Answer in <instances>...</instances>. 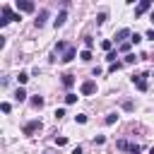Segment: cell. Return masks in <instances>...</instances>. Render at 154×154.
<instances>
[{"label": "cell", "mask_w": 154, "mask_h": 154, "mask_svg": "<svg viewBox=\"0 0 154 154\" xmlns=\"http://www.w3.org/2000/svg\"><path fill=\"white\" fill-rule=\"evenodd\" d=\"M12 19H22V17H19V14H12L10 5H5V7H2V17H0V26H5V24L12 22Z\"/></svg>", "instance_id": "6da1fadb"}, {"label": "cell", "mask_w": 154, "mask_h": 154, "mask_svg": "<svg viewBox=\"0 0 154 154\" xmlns=\"http://www.w3.org/2000/svg\"><path fill=\"white\" fill-rule=\"evenodd\" d=\"M147 77H149V75H132V84H135L140 91H147V87H149Z\"/></svg>", "instance_id": "7a4b0ae2"}, {"label": "cell", "mask_w": 154, "mask_h": 154, "mask_svg": "<svg viewBox=\"0 0 154 154\" xmlns=\"http://www.w3.org/2000/svg\"><path fill=\"white\" fill-rule=\"evenodd\" d=\"M79 91H82L84 96H91V94L96 91V82H94V79H87V82H82V87H79Z\"/></svg>", "instance_id": "3957f363"}, {"label": "cell", "mask_w": 154, "mask_h": 154, "mask_svg": "<svg viewBox=\"0 0 154 154\" xmlns=\"http://www.w3.org/2000/svg\"><path fill=\"white\" fill-rule=\"evenodd\" d=\"M17 10H19V12H34L36 5H34L31 0H17Z\"/></svg>", "instance_id": "277c9868"}, {"label": "cell", "mask_w": 154, "mask_h": 154, "mask_svg": "<svg viewBox=\"0 0 154 154\" xmlns=\"http://www.w3.org/2000/svg\"><path fill=\"white\" fill-rule=\"evenodd\" d=\"M36 130H41V120H29V123L24 125V135H31V132H36Z\"/></svg>", "instance_id": "5b68a950"}, {"label": "cell", "mask_w": 154, "mask_h": 154, "mask_svg": "<svg viewBox=\"0 0 154 154\" xmlns=\"http://www.w3.org/2000/svg\"><path fill=\"white\" fill-rule=\"evenodd\" d=\"M149 7H152V0H142V2H140V5L135 7V17H140V14H144V12L149 10Z\"/></svg>", "instance_id": "8992f818"}, {"label": "cell", "mask_w": 154, "mask_h": 154, "mask_svg": "<svg viewBox=\"0 0 154 154\" xmlns=\"http://www.w3.org/2000/svg\"><path fill=\"white\" fill-rule=\"evenodd\" d=\"M65 19H67V10H60V12H58V17L53 19V26H55V29H58V26H63V24H65Z\"/></svg>", "instance_id": "52a82bcc"}, {"label": "cell", "mask_w": 154, "mask_h": 154, "mask_svg": "<svg viewBox=\"0 0 154 154\" xmlns=\"http://www.w3.org/2000/svg\"><path fill=\"white\" fill-rule=\"evenodd\" d=\"M46 19H48V10H41V12H38V17H36V22H34V24H36V26H38V29H41V26H43V24H46Z\"/></svg>", "instance_id": "ba28073f"}, {"label": "cell", "mask_w": 154, "mask_h": 154, "mask_svg": "<svg viewBox=\"0 0 154 154\" xmlns=\"http://www.w3.org/2000/svg\"><path fill=\"white\" fill-rule=\"evenodd\" d=\"M75 55H77V48H72V46H70V48H67V51L63 53V58H60V60H63V63H70V60H72Z\"/></svg>", "instance_id": "9c48e42d"}, {"label": "cell", "mask_w": 154, "mask_h": 154, "mask_svg": "<svg viewBox=\"0 0 154 154\" xmlns=\"http://www.w3.org/2000/svg\"><path fill=\"white\" fill-rule=\"evenodd\" d=\"M130 36H132V31H130V29H120V31L116 34V41H120V43H123V38H130Z\"/></svg>", "instance_id": "30bf717a"}, {"label": "cell", "mask_w": 154, "mask_h": 154, "mask_svg": "<svg viewBox=\"0 0 154 154\" xmlns=\"http://www.w3.org/2000/svg\"><path fill=\"white\" fill-rule=\"evenodd\" d=\"M72 84H75V75H63V87L70 89Z\"/></svg>", "instance_id": "8fae6325"}, {"label": "cell", "mask_w": 154, "mask_h": 154, "mask_svg": "<svg viewBox=\"0 0 154 154\" xmlns=\"http://www.w3.org/2000/svg\"><path fill=\"white\" fill-rule=\"evenodd\" d=\"M101 48L111 53V48H113V41H111V38H103V41H101Z\"/></svg>", "instance_id": "7c38bea8"}, {"label": "cell", "mask_w": 154, "mask_h": 154, "mask_svg": "<svg viewBox=\"0 0 154 154\" xmlns=\"http://www.w3.org/2000/svg\"><path fill=\"white\" fill-rule=\"evenodd\" d=\"M17 82H19V84H26V82H29V72H19V75H17Z\"/></svg>", "instance_id": "4fadbf2b"}, {"label": "cell", "mask_w": 154, "mask_h": 154, "mask_svg": "<svg viewBox=\"0 0 154 154\" xmlns=\"http://www.w3.org/2000/svg\"><path fill=\"white\" fill-rule=\"evenodd\" d=\"M14 99H17V101H24V99H26V91H24V89L19 87V89L14 91Z\"/></svg>", "instance_id": "5bb4252c"}, {"label": "cell", "mask_w": 154, "mask_h": 154, "mask_svg": "<svg viewBox=\"0 0 154 154\" xmlns=\"http://www.w3.org/2000/svg\"><path fill=\"white\" fill-rule=\"evenodd\" d=\"M31 106H34V108H41V106H43V96H34V99H31Z\"/></svg>", "instance_id": "9a60e30c"}, {"label": "cell", "mask_w": 154, "mask_h": 154, "mask_svg": "<svg viewBox=\"0 0 154 154\" xmlns=\"http://www.w3.org/2000/svg\"><path fill=\"white\" fill-rule=\"evenodd\" d=\"M116 120H118V113H108V116H106V120H103V123H106V125H113V123H116Z\"/></svg>", "instance_id": "2e32d148"}, {"label": "cell", "mask_w": 154, "mask_h": 154, "mask_svg": "<svg viewBox=\"0 0 154 154\" xmlns=\"http://www.w3.org/2000/svg\"><path fill=\"white\" fill-rule=\"evenodd\" d=\"M67 48H70V46H67L65 41H58V46H55V53H58V51H63V53H65Z\"/></svg>", "instance_id": "e0dca14e"}, {"label": "cell", "mask_w": 154, "mask_h": 154, "mask_svg": "<svg viewBox=\"0 0 154 154\" xmlns=\"http://www.w3.org/2000/svg\"><path fill=\"white\" fill-rule=\"evenodd\" d=\"M118 149H132V144H128L125 140H118V144H116Z\"/></svg>", "instance_id": "ac0fdd59"}, {"label": "cell", "mask_w": 154, "mask_h": 154, "mask_svg": "<svg viewBox=\"0 0 154 154\" xmlns=\"http://www.w3.org/2000/svg\"><path fill=\"white\" fill-rule=\"evenodd\" d=\"M106 17H108L106 12H99V17H96V24H103V22H106Z\"/></svg>", "instance_id": "d6986e66"}, {"label": "cell", "mask_w": 154, "mask_h": 154, "mask_svg": "<svg viewBox=\"0 0 154 154\" xmlns=\"http://www.w3.org/2000/svg\"><path fill=\"white\" fill-rule=\"evenodd\" d=\"M84 46H87V51H89V48L94 46V38H91V36H84Z\"/></svg>", "instance_id": "ffe728a7"}, {"label": "cell", "mask_w": 154, "mask_h": 154, "mask_svg": "<svg viewBox=\"0 0 154 154\" xmlns=\"http://www.w3.org/2000/svg\"><path fill=\"white\" fill-rule=\"evenodd\" d=\"M79 58H82V60H91V51H82Z\"/></svg>", "instance_id": "44dd1931"}, {"label": "cell", "mask_w": 154, "mask_h": 154, "mask_svg": "<svg viewBox=\"0 0 154 154\" xmlns=\"http://www.w3.org/2000/svg\"><path fill=\"white\" fill-rule=\"evenodd\" d=\"M65 101H67V103H75V101H77V94H65Z\"/></svg>", "instance_id": "7402d4cb"}, {"label": "cell", "mask_w": 154, "mask_h": 154, "mask_svg": "<svg viewBox=\"0 0 154 154\" xmlns=\"http://www.w3.org/2000/svg\"><path fill=\"white\" fill-rule=\"evenodd\" d=\"M55 144H58V147H65V144H67V137H55Z\"/></svg>", "instance_id": "603a6c76"}, {"label": "cell", "mask_w": 154, "mask_h": 154, "mask_svg": "<svg viewBox=\"0 0 154 154\" xmlns=\"http://www.w3.org/2000/svg\"><path fill=\"white\" fill-rule=\"evenodd\" d=\"M140 41H142L140 34H132V36H130V43H140Z\"/></svg>", "instance_id": "cb8c5ba5"}, {"label": "cell", "mask_w": 154, "mask_h": 154, "mask_svg": "<svg viewBox=\"0 0 154 154\" xmlns=\"http://www.w3.org/2000/svg\"><path fill=\"white\" fill-rule=\"evenodd\" d=\"M120 51L128 55V53H130V41H128V43H120Z\"/></svg>", "instance_id": "d4e9b609"}, {"label": "cell", "mask_w": 154, "mask_h": 154, "mask_svg": "<svg viewBox=\"0 0 154 154\" xmlns=\"http://www.w3.org/2000/svg\"><path fill=\"white\" fill-rule=\"evenodd\" d=\"M116 58H118V55H116V53H113V51H111V53H108V55H106V60H108V63H111V65H113V63H116Z\"/></svg>", "instance_id": "484cf974"}, {"label": "cell", "mask_w": 154, "mask_h": 154, "mask_svg": "<svg viewBox=\"0 0 154 154\" xmlns=\"http://www.w3.org/2000/svg\"><path fill=\"white\" fill-rule=\"evenodd\" d=\"M120 67H123V63H113V65L108 67V72H116V70H120Z\"/></svg>", "instance_id": "4316f807"}, {"label": "cell", "mask_w": 154, "mask_h": 154, "mask_svg": "<svg viewBox=\"0 0 154 154\" xmlns=\"http://www.w3.org/2000/svg\"><path fill=\"white\" fill-rule=\"evenodd\" d=\"M123 108H125V111H132L135 103H132V101H123Z\"/></svg>", "instance_id": "83f0119b"}, {"label": "cell", "mask_w": 154, "mask_h": 154, "mask_svg": "<svg viewBox=\"0 0 154 154\" xmlns=\"http://www.w3.org/2000/svg\"><path fill=\"white\" fill-rule=\"evenodd\" d=\"M75 120H77V123H87V116H84V113H77Z\"/></svg>", "instance_id": "f1b7e54d"}, {"label": "cell", "mask_w": 154, "mask_h": 154, "mask_svg": "<svg viewBox=\"0 0 154 154\" xmlns=\"http://www.w3.org/2000/svg\"><path fill=\"white\" fill-rule=\"evenodd\" d=\"M103 142H106L103 135H96V137H94V144H103Z\"/></svg>", "instance_id": "f546056e"}, {"label": "cell", "mask_w": 154, "mask_h": 154, "mask_svg": "<svg viewBox=\"0 0 154 154\" xmlns=\"http://www.w3.org/2000/svg\"><path fill=\"white\" fill-rule=\"evenodd\" d=\"M135 60H137L135 53H128V55H125V63H135Z\"/></svg>", "instance_id": "4dcf8cb0"}, {"label": "cell", "mask_w": 154, "mask_h": 154, "mask_svg": "<svg viewBox=\"0 0 154 154\" xmlns=\"http://www.w3.org/2000/svg\"><path fill=\"white\" fill-rule=\"evenodd\" d=\"M0 108H2V113H10V108H12V106H10V103H7V101H5V103H2V106H0Z\"/></svg>", "instance_id": "1f68e13d"}, {"label": "cell", "mask_w": 154, "mask_h": 154, "mask_svg": "<svg viewBox=\"0 0 154 154\" xmlns=\"http://www.w3.org/2000/svg\"><path fill=\"white\" fill-rule=\"evenodd\" d=\"M65 116V108H55V118H63Z\"/></svg>", "instance_id": "d6a6232c"}, {"label": "cell", "mask_w": 154, "mask_h": 154, "mask_svg": "<svg viewBox=\"0 0 154 154\" xmlns=\"http://www.w3.org/2000/svg\"><path fill=\"white\" fill-rule=\"evenodd\" d=\"M147 38H152V41H154V29H149V31H147Z\"/></svg>", "instance_id": "836d02e7"}, {"label": "cell", "mask_w": 154, "mask_h": 154, "mask_svg": "<svg viewBox=\"0 0 154 154\" xmlns=\"http://www.w3.org/2000/svg\"><path fill=\"white\" fill-rule=\"evenodd\" d=\"M72 154H82V147H75V149H72Z\"/></svg>", "instance_id": "e575fe53"}, {"label": "cell", "mask_w": 154, "mask_h": 154, "mask_svg": "<svg viewBox=\"0 0 154 154\" xmlns=\"http://www.w3.org/2000/svg\"><path fill=\"white\" fill-rule=\"evenodd\" d=\"M149 154H154V147H152V149H149Z\"/></svg>", "instance_id": "d590c367"}, {"label": "cell", "mask_w": 154, "mask_h": 154, "mask_svg": "<svg viewBox=\"0 0 154 154\" xmlns=\"http://www.w3.org/2000/svg\"><path fill=\"white\" fill-rule=\"evenodd\" d=\"M152 22H154V12H152Z\"/></svg>", "instance_id": "8d00e7d4"}, {"label": "cell", "mask_w": 154, "mask_h": 154, "mask_svg": "<svg viewBox=\"0 0 154 154\" xmlns=\"http://www.w3.org/2000/svg\"><path fill=\"white\" fill-rule=\"evenodd\" d=\"M152 77H154V72H152Z\"/></svg>", "instance_id": "74e56055"}]
</instances>
